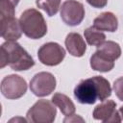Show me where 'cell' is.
Returning <instances> with one entry per match:
<instances>
[{
    "instance_id": "cell-20",
    "label": "cell",
    "mask_w": 123,
    "mask_h": 123,
    "mask_svg": "<svg viewBox=\"0 0 123 123\" xmlns=\"http://www.w3.org/2000/svg\"><path fill=\"white\" fill-rule=\"evenodd\" d=\"M86 2L93 8L100 9V8H104L107 5L108 0H86Z\"/></svg>"
},
{
    "instance_id": "cell-21",
    "label": "cell",
    "mask_w": 123,
    "mask_h": 123,
    "mask_svg": "<svg viewBox=\"0 0 123 123\" xmlns=\"http://www.w3.org/2000/svg\"><path fill=\"white\" fill-rule=\"evenodd\" d=\"M77 120H81V121H84L83 118L77 116V115H74V118H71V116H66V118L63 120V122H71V121H77Z\"/></svg>"
},
{
    "instance_id": "cell-9",
    "label": "cell",
    "mask_w": 123,
    "mask_h": 123,
    "mask_svg": "<svg viewBox=\"0 0 123 123\" xmlns=\"http://www.w3.org/2000/svg\"><path fill=\"white\" fill-rule=\"evenodd\" d=\"M116 103L113 100H104L97 105L92 112V116L96 120H101L105 123L121 122L119 111L115 110Z\"/></svg>"
},
{
    "instance_id": "cell-16",
    "label": "cell",
    "mask_w": 123,
    "mask_h": 123,
    "mask_svg": "<svg viewBox=\"0 0 123 123\" xmlns=\"http://www.w3.org/2000/svg\"><path fill=\"white\" fill-rule=\"evenodd\" d=\"M84 36L86 42L92 46H98L106 40V35L94 26L86 28L84 31Z\"/></svg>"
},
{
    "instance_id": "cell-13",
    "label": "cell",
    "mask_w": 123,
    "mask_h": 123,
    "mask_svg": "<svg viewBox=\"0 0 123 123\" xmlns=\"http://www.w3.org/2000/svg\"><path fill=\"white\" fill-rule=\"evenodd\" d=\"M96 52H98L103 57L113 62L121 56V48L119 44L112 40H108V41L105 40L103 43L97 46Z\"/></svg>"
},
{
    "instance_id": "cell-17",
    "label": "cell",
    "mask_w": 123,
    "mask_h": 123,
    "mask_svg": "<svg viewBox=\"0 0 123 123\" xmlns=\"http://www.w3.org/2000/svg\"><path fill=\"white\" fill-rule=\"evenodd\" d=\"M36 5L38 9L43 10L48 16H53L61 8V0H36Z\"/></svg>"
},
{
    "instance_id": "cell-19",
    "label": "cell",
    "mask_w": 123,
    "mask_h": 123,
    "mask_svg": "<svg viewBox=\"0 0 123 123\" xmlns=\"http://www.w3.org/2000/svg\"><path fill=\"white\" fill-rule=\"evenodd\" d=\"M113 90L117 98L123 101V77L116 79L113 83Z\"/></svg>"
},
{
    "instance_id": "cell-22",
    "label": "cell",
    "mask_w": 123,
    "mask_h": 123,
    "mask_svg": "<svg viewBox=\"0 0 123 123\" xmlns=\"http://www.w3.org/2000/svg\"><path fill=\"white\" fill-rule=\"evenodd\" d=\"M9 1H11L14 6H16V5L19 3V0H9Z\"/></svg>"
},
{
    "instance_id": "cell-23",
    "label": "cell",
    "mask_w": 123,
    "mask_h": 123,
    "mask_svg": "<svg viewBox=\"0 0 123 123\" xmlns=\"http://www.w3.org/2000/svg\"><path fill=\"white\" fill-rule=\"evenodd\" d=\"M119 113H120V115L122 116V119H123V106L120 107V109H119Z\"/></svg>"
},
{
    "instance_id": "cell-5",
    "label": "cell",
    "mask_w": 123,
    "mask_h": 123,
    "mask_svg": "<svg viewBox=\"0 0 123 123\" xmlns=\"http://www.w3.org/2000/svg\"><path fill=\"white\" fill-rule=\"evenodd\" d=\"M27 91V83L19 75L12 74L3 78L1 81V92L7 99H18Z\"/></svg>"
},
{
    "instance_id": "cell-2",
    "label": "cell",
    "mask_w": 123,
    "mask_h": 123,
    "mask_svg": "<svg viewBox=\"0 0 123 123\" xmlns=\"http://www.w3.org/2000/svg\"><path fill=\"white\" fill-rule=\"evenodd\" d=\"M9 65L14 71L28 70L35 65L31 55L16 41H6L0 47V67Z\"/></svg>"
},
{
    "instance_id": "cell-12",
    "label": "cell",
    "mask_w": 123,
    "mask_h": 123,
    "mask_svg": "<svg viewBox=\"0 0 123 123\" xmlns=\"http://www.w3.org/2000/svg\"><path fill=\"white\" fill-rule=\"evenodd\" d=\"M93 26L101 31L115 32L118 28L117 17L111 12H104L100 13L93 20Z\"/></svg>"
},
{
    "instance_id": "cell-18",
    "label": "cell",
    "mask_w": 123,
    "mask_h": 123,
    "mask_svg": "<svg viewBox=\"0 0 123 123\" xmlns=\"http://www.w3.org/2000/svg\"><path fill=\"white\" fill-rule=\"evenodd\" d=\"M14 7L9 0H0V18L14 16Z\"/></svg>"
},
{
    "instance_id": "cell-8",
    "label": "cell",
    "mask_w": 123,
    "mask_h": 123,
    "mask_svg": "<svg viewBox=\"0 0 123 123\" xmlns=\"http://www.w3.org/2000/svg\"><path fill=\"white\" fill-rule=\"evenodd\" d=\"M85 17L84 5L77 0H65L61 7V18L68 26L79 25Z\"/></svg>"
},
{
    "instance_id": "cell-4",
    "label": "cell",
    "mask_w": 123,
    "mask_h": 123,
    "mask_svg": "<svg viewBox=\"0 0 123 123\" xmlns=\"http://www.w3.org/2000/svg\"><path fill=\"white\" fill-rule=\"evenodd\" d=\"M57 115V109L52 101H37L27 111L26 118L32 123H52Z\"/></svg>"
},
{
    "instance_id": "cell-3",
    "label": "cell",
    "mask_w": 123,
    "mask_h": 123,
    "mask_svg": "<svg viewBox=\"0 0 123 123\" xmlns=\"http://www.w3.org/2000/svg\"><path fill=\"white\" fill-rule=\"evenodd\" d=\"M19 23L22 33L32 39H38L47 33V24L41 12L36 9L25 10L20 17Z\"/></svg>"
},
{
    "instance_id": "cell-11",
    "label": "cell",
    "mask_w": 123,
    "mask_h": 123,
    "mask_svg": "<svg viewBox=\"0 0 123 123\" xmlns=\"http://www.w3.org/2000/svg\"><path fill=\"white\" fill-rule=\"evenodd\" d=\"M64 43L69 54L74 57L84 56L86 50V44L82 36L78 33H69L65 37Z\"/></svg>"
},
{
    "instance_id": "cell-10",
    "label": "cell",
    "mask_w": 123,
    "mask_h": 123,
    "mask_svg": "<svg viewBox=\"0 0 123 123\" xmlns=\"http://www.w3.org/2000/svg\"><path fill=\"white\" fill-rule=\"evenodd\" d=\"M1 37L7 41H16L22 35L19 20L14 16L0 18Z\"/></svg>"
},
{
    "instance_id": "cell-14",
    "label": "cell",
    "mask_w": 123,
    "mask_h": 123,
    "mask_svg": "<svg viewBox=\"0 0 123 123\" xmlns=\"http://www.w3.org/2000/svg\"><path fill=\"white\" fill-rule=\"evenodd\" d=\"M52 102L55 104V106L60 108V110L63 115L70 116V115L74 114L75 110H76L75 105L73 104L71 99L68 96H66L65 94H62L60 92L55 93L52 97Z\"/></svg>"
},
{
    "instance_id": "cell-7",
    "label": "cell",
    "mask_w": 123,
    "mask_h": 123,
    "mask_svg": "<svg viewBox=\"0 0 123 123\" xmlns=\"http://www.w3.org/2000/svg\"><path fill=\"white\" fill-rule=\"evenodd\" d=\"M65 57V50L57 42H47L41 45L37 51L39 62L48 66L60 64Z\"/></svg>"
},
{
    "instance_id": "cell-1",
    "label": "cell",
    "mask_w": 123,
    "mask_h": 123,
    "mask_svg": "<svg viewBox=\"0 0 123 123\" xmlns=\"http://www.w3.org/2000/svg\"><path fill=\"white\" fill-rule=\"evenodd\" d=\"M111 95L110 82L102 76L82 80L74 88V97L81 104L91 105L97 100L104 101Z\"/></svg>"
},
{
    "instance_id": "cell-6",
    "label": "cell",
    "mask_w": 123,
    "mask_h": 123,
    "mask_svg": "<svg viewBox=\"0 0 123 123\" xmlns=\"http://www.w3.org/2000/svg\"><path fill=\"white\" fill-rule=\"evenodd\" d=\"M56 78L50 72H38L30 81V89L37 97L50 95L56 88Z\"/></svg>"
},
{
    "instance_id": "cell-15",
    "label": "cell",
    "mask_w": 123,
    "mask_h": 123,
    "mask_svg": "<svg viewBox=\"0 0 123 123\" xmlns=\"http://www.w3.org/2000/svg\"><path fill=\"white\" fill-rule=\"evenodd\" d=\"M90 66L95 71L109 72L114 67V62L103 57L98 52H95L90 57Z\"/></svg>"
}]
</instances>
